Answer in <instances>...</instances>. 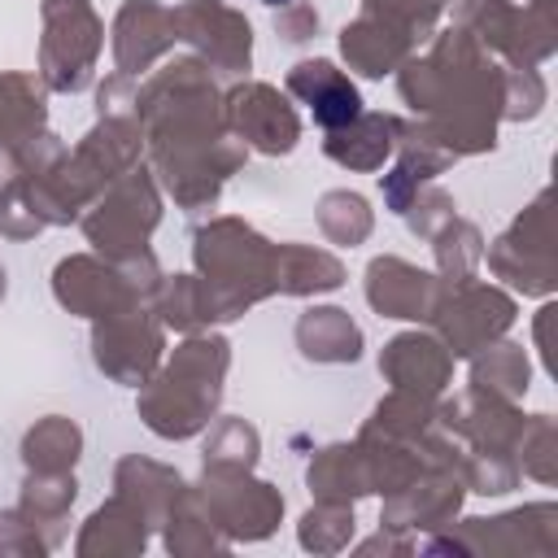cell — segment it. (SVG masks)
<instances>
[{"instance_id":"1","label":"cell","mask_w":558,"mask_h":558,"mask_svg":"<svg viewBox=\"0 0 558 558\" xmlns=\"http://www.w3.org/2000/svg\"><path fill=\"white\" fill-rule=\"evenodd\" d=\"M362 113V100H357V92L349 87V83H327L318 96H314V118L323 122V126H344V122H353Z\"/></svg>"},{"instance_id":"2","label":"cell","mask_w":558,"mask_h":558,"mask_svg":"<svg viewBox=\"0 0 558 558\" xmlns=\"http://www.w3.org/2000/svg\"><path fill=\"white\" fill-rule=\"evenodd\" d=\"M270 4H279V0H270Z\"/></svg>"}]
</instances>
